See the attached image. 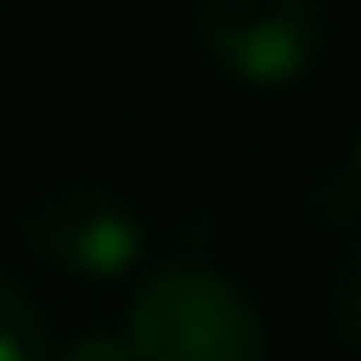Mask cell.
<instances>
[{
	"label": "cell",
	"instance_id": "obj_5",
	"mask_svg": "<svg viewBox=\"0 0 361 361\" xmlns=\"http://www.w3.org/2000/svg\"><path fill=\"white\" fill-rule=\"evenodd\" d=\"M330 324H336V336L361 349V241L336 260V273H330Z\"/></svg>",
	"mask_w": 361,
	"mask_h": 361
},
{
	"label": "cell",
	"instance_id": "obj_1",
	"mask_svg": "<svg viewBox=\"0 0 361 361\" xmlns=\"http://www.w3.org/2000/svg\"><path fill=\"white\" fill-rule=\"evenodd\" d=\"M133 361H260L267 330L254 298L216 267H159L127 305Z\"/></svg>",
	"mask_w": 361,
	"mask_h": 361
},
{
	"label": "cell",
	"instance_id": "obj_6",
	"mask_svg": "<svg viewBox=\"0 0 361 361\" xmlns=\"http://www.w3.org/2000/svg\"><path fill=\"white\" fill-rule=\"evenodd\" d=\"M57 361H133V349H127L121 330H89V336H76Z\"/></svg>",
	"mask_w": 361,
	"mask_h": 361
},
{
	"label": "cell",
	"instance_id": "obj_3",
	"mask_svg": "<svg viewBox=\"0 0 361 361\" xmlns=\"http://www.w3.org/2000/svg\"><path fill=\"white\" fill-rule=\"evenodd\" d=\"M140 241H146L140 216L121 197L95 190V184H70V190H57V197H44L32 209V247L51 267L76 273V279H121V273H133L140 267Z\"/></svg>",
	"mask_w": 361,
	"mask_h": 361
},
{
	"label": "cell",
	"instance_id": "obj_4",
	"mask_svg": "<svg viewBox=\"0 0 361 361\" xmlns=\"http://www.w3.org/2000/svg\"><path fill=\"white\" fill-rule=\"evenodd\" d=\"M0 361H51V336H44V311L0 279Z\"/></svg>",
	"mask_w": 361,
	"mask_h": 361
},
{
	"label": "cell",
	"instance_id": "obj_2",
	"mask_svg": "<svg viewBox=\"0 0 361 361\" xmlns=\"http://www.w3.org/2000/svg\"><path fill=\"white\" fill-rule=\"evenodd\" d=\"M197 38L228 76L286 89L317 63L324 13L317 0H197Z\"/></svg>",
	"mask_w": 361,
	"mask_h": 361
},
{
	"label": "cell",
	"instance_id": "obj_7",
	"mask_svg": "<svg viewBox=\"0 0 361 361\" xmlns=\"http://www.w3.org/2000/svg\"><path fill=\"white\" fill-rule=\"evenodd\" d=\"M355 178H361V140H355Z\"/></svg>",
	"mask_w": 361,
	"mask_h": 361
}]
</instances>
